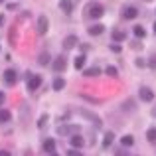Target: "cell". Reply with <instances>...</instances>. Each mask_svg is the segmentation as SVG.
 <instances>
[{
  "label": "cell",
  "mask_w": 156,
  "mask_h": 156,
  "mask_svg": "<svg viewBox=\"0 0 156 156\" xmlns=\"http://www.w3.org/2000/svg\"><path fill=\"white\" fill-rule=\"evenodd\" d=\"M87 14H89V18H93V20H99L101 16L105 14V8H103V4H91L89 6V10H87Z\"/></svg>",
  "instance_id": "1"
},
{
  "label": "cell",
  "mask_w": 156,
  "mask_h": 156,
  "mask_svg": "<svg viewBox=\"0 0 156 156\" xmlns=\"http://www.w3.org/2000/svg\"><path fill=\"white\" fill-rule=\"evenodd\" d=\"M122 18L125 20H134L138 16V8L136 6H122Z\"/></svg>",
  "instance_id": "2"
},
{
  "label": "cell",
  "mask_w": 156,
  "mask_h": 156,
  "mask_svg": "<svg viewBox=\"0 0 156 156\" xmlns=\"http://www.w3.org/2000/svg\"><path fill=\"white\" fill-rule=\"evenodd\" d=\"M40 85H42V75H30L28 73V89L36 91V89H40Z\"/></svg>",
  "instance_id": "3"
},
{
  "label": "cell",
  "mask_w": 156,
  "mask_h": 156,
  "mask_svg": "<svg viewBox=\"0 0 156 156\" xmlns=\"http://www.w3.org/2000/svg\"><path fill=\"white\" fill-rule=\"evenodd\" d=\"M138 95H140V99L144 101V103H150V101L154 99V91L150 87H140L138 89Z\"/></svg>",
  "instance_id": "4"
},
{
  "label": "cell",
  "mask_w": 156,
  "mask_h": 156,
  "mask_svg": "<svg viewBox=\"0 0 156 156\" xmlns=\"http://www.w3.org/2000/svg\"><path fill=\"white\" fill-rule=\"evenodd\" d=\"M48 28H50V20H48V16H40V18H38V34L44 36L48 32Z\"/></svg>",
  "instance_id": "5"
},
{
  "label": "cell",
  "mask_w": 156,
  "mask_h": 156,
  "mask_svg": "<svg viewBox=\"0 0 156 156\" xmlns=\"http://www.w3.org/2000/svg\"><path fill=\"white\" fill-rule=\"evenodd\" d=\"M4 81H6V85H16L18 73H16L14 69H6V71H4Z\"/></svg>",
  "instance_id": "6"
},
{
  "label": "cell",
  "mask_w": 156,
  "mask_h": 156,
  "mask_svg": "<svg viewBox=\"0 0 156 156\" xmlns=\"http://www.w3.org/2000/svg\"><path fill=\"white\" fill-rule=\"evenodd\" d=\"M51 67H53V71H57V73H59V71H65V57L63 55H57Z\"/></svg>",
  "instance_id": "7"
},
{
  "label": "cell",
  "mask_w": 156,
  "mask_h": 156,
  "mask_svg": "<svg viewBox=\"0 0 156 156\" xmlns=\"http://www.w3.org/2000/svg\"><path fill=\"white\" fill-rule=\"evenodd\" d=\"M69 142H71L73 148H83V146H85V140H83L81 134H73V136L69 138Z\"/></svg>",
  "instance_id": "8"
},
{
  "label": "cell",
  "mask_w": 156,
  "mask_h": 156,
  "mask_svg": "<svg viewBox=\"0 0 156 156\" xmlns=\"http://www.w3.org/2000/svg\"><path fill=\"white\" fill-rule=\"evenodd\" d=\"M77 46V36H67V38H65L63 40V48H65V50H73V48H75Z\"/></svg>",
  "instance_id": "9"
},
{
  "label": "cell",
  "mask_w": 156,
  "mask_h": 156,
  "mask_svg": "<svg viewBox=\"0 0 156 156\" xmlns=\"http://www.w3.org/2000/svg\"><path fill=\"white\" fill-rule=\"evenodd\" d=\"M59 8L69 16L73 12V2H71V0H59Z\"/></svg>",
  "instance_id": "10"
},
{
  "label": "cell",
  "mask_w": 156,
  "mask_h": 156,
  "mask_svg": "<svg viewBox=\"0 0 156 156\" xmlns=\"http://www.w3.org/2000/svg\"><path fill=\"white\" fill-rule=\"evenodd\" d=\"M44 150H46L48 154L55 152V140H53V138H46V140H44Z\"/></svg>",
  "instance_id": "11"
},
{
  "label": "cell",
  "mask_w": 156,
  "mask_h": 156,
  "mask_svg": "<svg viewBox=\"0 0 156 156\" xmlns=\"http://www.w3.org/2000/svg\"><path fill=\"white\" fill-rule=\"evenodd\" d=\"M125 40H126V32H122V30H115V32H113V42H115V44L125 42Z\"/></svg>",
  "instance_id": "12"
},
{
  "label": "cell",
  "mask_w": 156,
  "mask_h": 156,
  "mask_svg": "<svg viewBox=\"0 0 156 156\" xmlns=\"http://www.w3.org/2000/svg\"><path fill=\"white\" fill-rule=\"evenodd\" d=\"M121 144H122V148H130V146L134 144V136H133V134H126V136H122V138H121Z\"/></svg>",
  "instance_id": "13"
},
{
  "label": "cell",
  "mask_w": 156,
  "mask_h": 156,
  "mask_svg": "<svg viewBox=\"0 0 156 156\" xmlns=\"http://www.w3.org/2000/svg\"><path fill=\"white\" fill-rule=\"evenodd\" d=\"M103 32H105V26H103V24H95V26L89 28V34H91V36H101Z\"/></svg>",
  "instance_id": "14"
},
{
  "label": "cell",
  "mask_w": 156,
  "mask_h": 156,
  "mask_svg": "<svg viewBox=\"0 0 156 156\" xmlns=\"http://www.w3.org/2000/svg\"><path fill=\"white\" fill-rule=\"evenodd\" d=\"M50 59H51V55H50L48 51H42V53L38 55V63H40V65H48V63H50Z\"/></svg>",
  "instance_id": "15"
},
{
  "label": "cell",
  "mask_w": 156,
  "mask_h": 156,
  "mask_svg": "<svg viewBox=\"0 0 156 156\" xmlns=\"http://www.w3.org/2000/svg\"><path fill=\"white\" fill-rule=\"evenodd\" d=\"M113 140H115V133L109 130V133L105 134V138H103V148H109V146L113 144Z\"/></svg>",
  "instance_id": "16"
},
{
  "label": "cell",
  "mask_w": 156,
  "mask_h": 156,
  "mask_svg": "<svg viewBox=\"0 0 156 156\" xmlns=\"http://www.w3.org/2000/svg\"><path fill=\"white\" fill-rule=\"evenodd\" d=\"M63 87H65V79H61V77H55V79H53V91H61Z\"/></svg>",
  "instance_id": "17"
},
{
  "label": "cell",
  "mask_w": 156,
  "mask_h": 156,
  "mask_svg": "<svg viewBox=\"0 0 156 156\" xmlns=\"http://www.w3.org/2000/svg\"><path fill=\"white\" fill-rule=\"evenodd\" d=\"M99 73H101L99 67H89V69H85V71H83V75L85 77H97Z\"/></svg>",
  "instance_id": "18"
},
{
  "label": "cell",
  "mask_w": 156,
  "mask_h": 156,
  "mask_svg": "<svg viewBox=\"0 0 156 156\" xmlns=\"http://www.w3.org/2000/svg\"><path fill=\"white\" fill-rule=\"evenodd\" d=\"M12 119V113L6 109H0V122H8Z\"/></svg>",
  "instance_id": "19"
},
{
  "label": "cell",
  "mask_w": 156,
  "mask_h": 156,
  "mask_svg": "<svg viewBox=\"0 0 156 156\" xmlns=\"http://www.w3.org/2000/svg\"><path fill=\"white\" fill-rule=\"evenodd\" d=\"M73 65H75V69H83V65H85V55H77L75 61H73Z\"/></svg>",
  "instance_id": "20"
},
{
  "label": "cell",
  "mask_w": 156,
  "mask_h": 156,
  "mask_svg": "<svg viewBox=\"0 0 156 156\" xmlns=\"http://www.w3.org/2000/svg\"><path fill=\"white\" fill-rule=\"evenodd\" d=\"M146 138H148V142L156 144V129H148V130H146Z\"/></svg>",
  "instance_id": "21"
},
{
  "label": "cell",
  "mask_w": 156,
  "mask_h": 156,
  "mask_svg": "<svg viewBox=\"0 0 156 156\" xmlns=\"http://www.w3.org/2000/svg\"><path fill=\"white\" fill-rule=\"evenodd\" d=\"M133 32H134V36H136V38H140V40L146 36V30H144L142 26H134V30H133Z\"/></svg>",
  "instance_id": "22"
},
{
  "label": "cell",
  "mask_w": 156,
  "mask_h": 156,
  "mask_svg": "<svg viewBox=\"0 0 156 156\" xmlns=\"http://www.w3.org/2000/svg\"><path fill=\"white\" fill-rule=\"evenodd\" d=\"M73 126L71 125H67V126H59V129H57V134H67V133H73Z\"/></svg>",
  "instance_id": "23"
},
{
  "label": "cell",
  "mask_w": 156,
  "mask_h": 156,
  "mask_svg": "<svg viewBox=\"0 0 156 156\" xmlns=\"http://www.w3.org/2000/svg\"><path fill=\"white\" fill-rule=\"evenodd\" d=\"M105 73H107V75H109V77H117V75H119L117 67H113V65H109V67L105 69Z\"/></svg>",
  "instance_id": "24"
},
{
  "label": "cell",
  "mask_w": 156,
  "mask_h": 156,
  "mask_svg": "<svg viewBox=\"0 0 156 156\" xmlns=\"http://www.w3.org/2000/svg\"><path fill=\"white\" fill-rule=\"evenodd\" d=\"M67 156H83V154H81V150H79V148H71V150L67 152Z\"/></svg>",
  "instance_id": "25"
},
{
  "label": "cell",
  "mask_w": 156,
  "mask_h": 156,
  "mask_svg": "<svg viewBox=\"0 0 156 156\" xmlns=\"http://www.w3.org/2000/svg\"><path fill=\"white\" fill-rule=\"evenodd\" d=\"M122 109H129V113H130V111L134 109V103L133 101H126V103H122Z\"/></svg>",
  "instance_id": "26"
},
{
  "label": "cell",
  "mask_w": 156,
  "mask_h": 156,
  "mask_svg": "<svg viewBox=\"0 0 156 156\" xmlns=\"http://www.w3.org/2000/svg\"><path fill=\"white\" fill-rule=\"evenodd\" d=\"M115 156H129V154H126V148H121V150L115 152Z\"/></svg>",
  "instance_id": "27"
},
{
  "label": "cell",
  "mask_w": 156,
  "mask_h": 156,
  "mask_svg": "<svg viewBox=\"0 0 156 156\" xmlns=\"http://www.w3.org/2000/svg\"><path fill=\"white\" fill-rule=\"evenodd\" d=\"M46 121H48V117L44 115V117H40V121H38V126H44L46 125Z\"/></svg>",
  "instance_id": "28"
},
{
  "label": "cell",
  "mask_w": 156,
  "mask_h": 156,
  "mask_svg": "<svg viewBox=\"0 0 156 156\" xmlns=\"http://www.w3.org/2000/svg\"><path fill=\"white\" fill-rule=\"evenodd\" d=\"M111 50H113L115 53H119V51H121V46H119V44H113V46H111Z\"/></svg>",
  "instance_id": "29"
},
{
  "label": "cell",
  "mask_w": 156,
  "mask_h": 156,
  "mask_svg": "<svg viewBox=\"0 0 156 156\" xmlns=\"http://www.w3.org/2000/svg\"><path fill=\"white\" fill-rule=\"evenodd\" d=\"M150 67L156 69V55H154V57H150Z\"/></svg>",
  "instance_id": "30"
},
{
  "label": "cell",
  "mask_w": 156,
  "mask_h": 156,
  "mask_svg": "<svg viewBox=\"0 0 156 156\" xmlns=\"http://www.w3.org/2000/svg\"><path fill=\"white\" fill-rule=\"evenodd\" d=\"M144 65H146L144 59H136V67H144Z\"/></svg>",
  "instance_id": "31"
},
{
  "label": "cell",
  "mask_w": 156,
  "mask_h": 156,
  "mask_svg": "<svg viewBox=\"0 0 156 156\" xmlns=\"http://www.w3.org/2000/svg\"><path fill=\"white\" fill-rule=\"evenodd\" d=\"M4 101H6V95H4V93L0 91V105H4Z\"/></svg>",
  "instance_id": "32"
},
{
  "label": "cell",
  "mask_w": 156,
  "mask_h": 156,
  "mask_svg": "<svg viewBox=\"0 0 156 156\" xmlns=\"http://www.w3.org/2000/svg\"><path fill=\"white\" fill-rule=\"evenodd\" d=\"M0 156H12V154L8 152V150H0Z\"/></svg>",
  "instance_id": "33"
},
{
  "label": "cell",
  "mask_w": 156,
  "mask_h": 156,
  "mask_svg": "<svg viewBox=\"0 0 156 156\" xmlns=\"http://www.w3.org/2000/svg\"><path fill=\"white\" fill-rule=\"evenodd\" d=\"M48 156H57V154H55V152H51V154H48Z\"/></svg>",
  "instance_id": "34"
},
{
  "label": "cell",
  "mask_w": 156,
  "mask_h": 156,
  "mask_svg": "<svg viewBox=\"0 0 156 156\" xmlns=\"http://www.w3.org/2000/svg\"><path fill=\"white\" fill-rule=\"evenodd\" d=\"M2 22H4V18H0V26H2Z\"/></svg>",
  "instance_id": "35"
},
{
  "label": "cell",
  "mask_w": 156,
  "mask_h": 156,
  "mask_svg": "<svg viewBox=\"0 0 156 156\" xmlns=\"http://www.w3.org/2000/svg\"><path fill=\"white\" fill-rule=\"evenodd\" d=\"M154 34H156V22H154Z\"/></svg>",
  "instance_id": "36"
},
{
  "label": "cell",
  "mask_w": 156,
  "mask_h": 156,
  "mask_svg": "<svg viewBox=\"0 0 156 156\" xmlns=\"http://www.w3.org/2000/svg\"><path fill=\"white\" fill-rule=\"evenodd\" d=\"M144 2H152V0H144Z\"/></svg>",
  "instance_id": "37"
},
{
  "label": "cell",
  "mask_w": 156,
  "mask_h": 156,
  "mask_svg": "<svg viewBox=\"0 0 156 156\" xmlns=\"http://www.w3.org/2000/svg\"><path fill=\"white\" fill-rule=\"evenodd\" d=\"M2 2H4V0H0V4H2Z\"/></svg>",
  "instance_id": "38"
},
{
  "label": "cell",
  "mask_w": 156,
  "mask_h": 156,
  "mask_svg": "<svg viewBox=\"0 0 156 156\" xmlns=\"http://www.w3.org/2000/svg\"><path fill=\"white\" fill-rule=\"evenodd\" d=\"M154 115H156V111H154Z\"/></svg>",
  "instance_id": "39"
}]
</instances>
